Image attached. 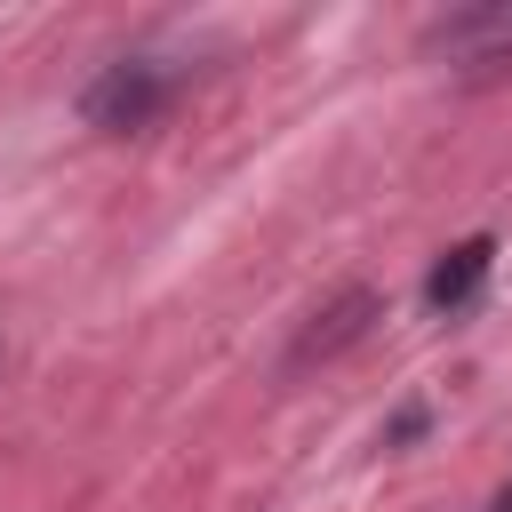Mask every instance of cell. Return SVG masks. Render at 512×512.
I'll return each mask as SVG.
<instances>
[{
	"label": "cell",
	"instance_id": "3",
	"mask_svg": "<svg viewBox=\"0 0 512 512\" xmlns=\"http://www.w3.org/2000/svg\"><path fill=\"white\" fill-rule=\"evenodd\" d=\"M488 256H496L488 240H456V248L432 264V280H424V304H432V312H464V304L480 296V280H488Z\"/></svg>",
	"mask_w": 512,
	"mask_h": 512
},
{
	"label": "cell",
	"instance_id": "2",
	"mask_svg": "<svg viewBox=\"0 0 512 512\" xmlns=\"http://www.w3.org/2000/svg\"><path fill=\"white\" fill-rule=\"evenodd\" d=\"M432 40H440V48H448V64H464V72H504V64H512V8L448 16Z\"/></svg>",
	"mask_w": 512,
	"mask_h": 512
},
{
	"label": "cell",
	"instance_id": "1",
	"mask_svg": "<svg viewBox=\"0 0 512 512\" xmlns=\"http://www.w3.org/2000/svg\"><path fill=\"white\" fill-rule=\"evenodd\" d=\"M152 104H160V72H152V64H112V72L80 96V112H88L104 136L144 128V120H152Z\"/></svg>",
	"mask_w": 512,
	"mask_h": 512
},
{
	"label": "cell",
	"instance_id": "4",
	"mask_svg": "<svg viewBox=\"0 0 512 512\" xmlns=\"http://www.w3.org/2000/svg\"><path fill=\"white\" fill-rule=\"evenodd\" d=\"M360 312H368V296H344V304L328 312V328H312V336L296 344V360H312V352H328V344H344V336L360 328Z\"/></svg>",
	"mask_w": 512,
	"mask_h": 512
},
{
	"label": "cell",
	"instance_id": "5",
	"mask_svg": "<svg viewBox=\"0 0 512 512\" xmlns=\"http://www.w3.org/2000/svg\"><path fill=\"white\" fill-rule=\"evenodd\" d=\"M496 512H512V488H504V496H496Z\"/></svg>",
	"mask_w": 512,
	"mask_h": 512
}]
</instances>
